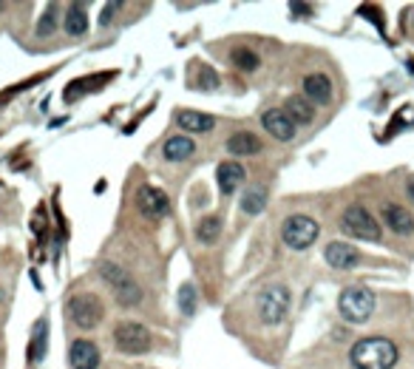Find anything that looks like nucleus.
I'll use <instances>...</instances> for the list:
<instances>
[{"label":"nucleus","instance_id":"f257e3e1","mask_svg":"<svg viewBox=\"0 0 414 369\" xmlns=\"http://www.w3.org/2000/svg\"><path fill=\"white\" fill-rule=\"evenodd\" d=\"M349 358L355 369H392L397 363V347L389 338H360Z\"/></svg>","mask_w":414,"mask_h":369},{"label":"nucleus","instance_id":"f03ea898","mask_svg":"<svg viewBox=\"0 0 414 369\" xmlns=\"http://www.w3.org/2000/svg\"><path fill=\"white\" fill-rule=\"evenodd\" d=\"M338 310L349 324H363L375 313V295L366 287H347L338 298Z\"/></svg>","mask_w":414,"mask_h":369},{"label":"nucleus","instance_id":"7ed1b4c3","mask_svg":"<svg viewBox=\"0 0 414 369\" xmlns=\"http://www.w3.org/2000/svg\"><path fill=\"white\" fill-rule=\"evenodd\" d=\"M340 230L352 239H363V242H380V224L375 222V216L366 211L363 204H349L340 216Z\"/></svg>","mask_w":414,"mask_h":369},{"label":"nucleus","instance_id":"20e7f679","mask_svg":"<svg viewBox=\"0 0 414 369\" xmlns=\"http://www.w3.org/2000/svg\"><path fill=\"white\" fill-rule=\"evenodd\" d=\"M100 275L111 284L113 295H117V302H120L122 307H133V304H140V302H142V290H140V284H136V282L131 279V273L122 270L120 264L105 262V264L100 267Z\"/></svg>","mask_w":414,"mask_h":369},{"label":"nucleus","instance_id":"39448f33","mask_svg":"<svg viewBox=\"0 0 414 369\" xmlns=\"http://www.w3.org/2000/svg\"><path fill=\"white\" fill-rule=\"evenodd\" d=\"M65 313H68V318H72L80 330H94L102 321V315H105L102 302L94 293L72 295V298H68V304H65Z\"/></svg>","mask_w":414,"mask_h":369},{"label":"nucleus","instance_id":"423d86ee","mask_svg":"<svg viewBox=\"0 0 414 369\" xmlns=\"http://www.w3.org/2000/svg\"><path fill=\"white\" fill-rule=\"evenodd\" d=\"M290 302H292V298H290V290L284 284H272V287L261 290V295H259V315H261V321L270 324V327L281 324V321L287 318V313H290Z\"/></svg>","mask_w":414,"mask_h":369},{"label":"nucleus","instance_id":"0eeeda50","mask_svg":"<svg viewBox=\"0 0 414 369\" xmlns=\"http://www.w3.org/2000/svg\"><path fill=\"white\" fill-rule=\"evenodd\" d=\"M281 239L290 250H307L315 239H318V222L312 216H304V213H295L284 222L281 227Z\"/></svg>","mask_w":414,"mask_h":369},{"label":"nucleus","instance_id":"6e6552de","mask_svg":"<svg viewBox=\"0 0 414 369\" xmlns=\"http://www.w3.org/2000/svg\"><path fill=\"white\" fill-rule=\"evenodd\" d=\"M113 344L125 355H142L151 350V333L136 321H122L113 327Z\"/></svg>","mask_w":414,"mask_h":369},{"label":"nucleus","instance_id":"1a4fd4ad","mask_svg":"<svg viewBox=\"0 0 414 369\" xmlns=\"http://www.w3.org/2000/svg\"><path fill=\"white\" fill-rule=\"evenodd\" d=\"M136 204H140V211L148 216V219H165L171 213V199L165 191L153 188V184H142L140 191H136Z\"/></svg>","mask_w":414,"mask_h":369},{"label":"nucleus","instance_id":"9d476101","mask_svg":"<svg viewBox=\"0 0 414 369\" xmlns=\"http://www.w3.org/2000/svg\"><path fill=\"white\" fill-rule=\"evenodd\" d=\"M68 363L72 369H97L100 366V347L88 338H77L68 350Z\"/></svg>","mask_w":414,"mask_h":369},{"label":"nucleus","instance_id":"9b49d317","mask_svg":"<svg viewBox=\"0 0 414 369\" xmlns=\"http://www.w3.org/2000/svg\"><path fill=\"white\" fill-rule=\"evenodd\" d=\"M261 125H264V131H270V136H275V140H281V143L295 140V123L284 114V108H270V111H264Z\"/></svg>","mask_w":414,"mask_h":369},{"label":"nucleus","instance_id":"f8f14e48","mask_svg":"<svg viewBox=\"0 0 414 369\" xmlns=\"http://www.w3.org/2000/svg\"><path fill=\"white\" fill-rule=\"evenodd\" d=\"M324 259H327V264L335 267V270H352V267L360 262V253H358V247H352V244H347V242H332V244H327V250H324Z\"/></svg>","mask_w":414,"mask_h":369},{"label":"nucleus","instance_id":"ddd939ff","mask_svg":"<svg viewBox=\"0 0 414 369\" xmlns=\"http://www.w3.org/2000/svg\"><path fill=\"white\" fill-rule=\"evenodd\" d=\"M244 176H247V171L236 162V159H227V162H221V165L216 168V182H219V191H221L224 196H233L236 188L244 182Z\"/></svg>","mask_w":414,"mask_h":369},{"label":"nucleus","instance_id":"4468645a","mask_svg":"<svg viewBox=\"0 0 414 369\" xmlns=\"http://www.w3.org/2000/svg\"><path fill=\"white\" fill-rule=\"evenodd\" d=\"M304 97L312 105H327L332 100V80L327 74H309V77H304Z\"/></svg>","mask_w":414,"mask_h":369},{"label":"nucleus","instance_id":"2eb2a0df","mask_svg":"<svg viewBox=\"0 0 414 369\" xmlns=\"http://www.w3.org/2000/svg\"><path fill=\"white\" fill-rule=\"evenodd\" d=\"M383 222L400 236H411L414 233V216L406 211L403 204H383Z\"/></svg>","mask_w":414,"mask_h":369},{"label":"nucleus","instance_id":"dca6fc26","mask_svg":"<svg viewBox=\"0 0 414 369\" xmlns=\"http://www.w3.org/2000/svg\"><path fill=\"white\" fill-rule=\"evenodd\" d=\"M176 125L182 131H190V134H207V131L216 128V120L210 117V114H201V111H179Z\"/></svg>","mask_w":414,"mask_h":369},{"label":"nucleus","instance_id":"f3484780","mask_svg":"<svg viewBox=\"0 0 414 369\" xmlns=\"http://www.w3.org/2000/svg\"><path fill=\"white\" fill-rule=\"evenodd\" d=\"M259 151H261V140L250 131H239L227 140V154L233 156H256Z\"/></svg>","mask_w":414,"mask_h":369},{"label":"nucleus","instance_id":"a211bd4d","mask_svg":"<svg viewBox=\"0 0 414 369\" xmlns=\"http://www.w3.org/2000/svg\"><path fill=\"white\" fill-rule=\"evenodd\" d=\"M196 154V143L190 136H171V140L162 145V156L168 162H185Z\"/></svg>","mask_w":414,"mask_h":369},{"label":"nucleus","instance_id":"6ab92c4d","mask_svg":"<svg viewBox=\"0 0 414 369\" xmlns=\"http://www.w3.org/2000/svg\"><path fill=\"white\" fill-rule=\"evenodd\" d=\"M284 114H287V117H290L295 125H307V123H312V120H315V105H312L304 94H295V97H290V100H287Z\"/></svg>","mask_w":414,"mask_h":369},{"label":"nucleus","instance_id":"aec40b11","mask_svg":"<svg viewBox=\"0 0 414 369\" xmlns=\"http://www.w3.org/2000/svg\"><path fill=\"white\" fill-rule=\"evenodd\" d=\"M63 26H65V32L72 34V37L85 34V32H88V12H85V6H83V3H72V6H68Z\"/></svg>","mask_w":414,"mask_h":369},{"label":"nucleus","instance_id":"412c9836","mask_svg":"<svg viewBox=\"0 0 414 369\" xmlns=\"http://www.w3.org/2000/svg\"><path fill=\"white\" fill-rule=\"evenodd\" d=\"M264 207H267V188L264 184H252V188L244 191V196H241V211L244 213L259 216Z\"/></svg>","mask_w":414,"mask_h":369},{"label":"nucleus","instance_id":"4be33fe9","mask_svg":"<svg viewBox=\"0 0 414 369\" xmlns=\"http://www.w3.org/2000/svg\"><path fill=\"white\" fill-rule=\"evenodd\" d=\"M221 233V219L219 216H204L199 224H196V239L201 244H213Z\"/></svg>","mask_w":414,"mask_h":369},{"label":"nucleus","instance_id":"5701e85b","mask_svg":"<svg viewBox=\"0 0 414 369\" xmlns=\"http://www.w3.org/2000/svg\"><path fill=\"white\" fill-rule=\"evenodd\" d=\"M230 60H233V65L241 68V72H256V68H259V54L244 49V45H241V49H233Z\"/></svg>","mask_w":414,"mask_h":369},{"label":"nucleus","instance_id":"b1692460","mask_svg":"<svg viewBox=\"0 0 414 369\" xmlns=\"http://www.w3.org/2000/svg\"><path fill=\"white\" fill-rule=\"evenodd\" d=\"M57 14H60L57 6H49V9H45V14H43L40 23H37V34H40V37H49V34L57 29Z\"/></svg>","mask_w":414,"mask_h":369},{"label":"nucleus","instance_id":"393cba45","mask_svg":"<svg viewBox=\"0 0 414 369\" xmlns=\"http://www.w3.org/2000/svg\"><path fill=\"white\" fill-rule=\"evenodd\" d=\"M179 310L185 315H190L196 310V287L193 284H185L179 290Z\"/></svg>","mask_w":414,"mask_h":369},{"label":"nucleus","instance_id":"a878e982","mask_svg":"<svg viewBox=\"0 0 414 369\" xmlns=\"http://www.w3.org/2000/svg\"><path fill=\"white\" fill-rule=\"evenodd\" d=\"M199 83H201V88H216L219 77H216V72H210V68H201V77H199Z\"/></svg>","mask_w":414,"mask_h":369},{"label":"nucleus","instance_id":"bb28decb","mask_svg":"<svg viewBox=\"0 0 414 369\" xmlns=\"http://www.w3.org/2000/svg\"><path fill=\"white\" fill-rule=\"evenodd\" d=\"M120 12V3H108L105 9H102V17H100V26H108V23L113 20V14Z\"/></svg>","mask_w":414,"mask_h":369},{"label":"nucleus","instance_id":"cd10ccee","mask_svg":"<svg viewBox=\"0 0 414 369\" xmlns=\"http://www.w3.org/2000/svg\"><path fill=\"white\" fill-rule=\"evenodd\" d=\"M406 191H408V199H411V202H414V176H411V179H408V184H406Z\"/></svg>","mask_w":414,"mask_h":369}]
</instances>
